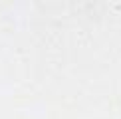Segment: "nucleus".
Returning a JSON list of instances; mask_svg holds the SVG:
<instances>
[]
</instances>
